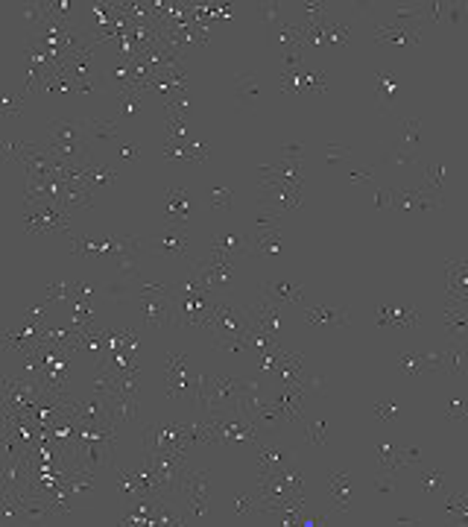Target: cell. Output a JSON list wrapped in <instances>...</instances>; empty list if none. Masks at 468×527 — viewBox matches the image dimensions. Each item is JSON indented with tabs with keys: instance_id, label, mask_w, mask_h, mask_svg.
I'll return each mask as SVG.
<instances>
[{
	"instance_id": "cell-1",
	"label": "cell",
	"mask_w": 468,
	"mask_h": 527,
	"mask_svg": "<svg viewBox=\"0 0 468 527\" xmlns=\"http://www.w3.org/2000/svg\"><path fill=\"white\" fill-rule=\"evenodd\" d=\"M211 290L199 282L196 275H191L188 282L173 285L170 305H173V325L176 328H196V331H211V314H214Z\"/></svg>"
},
{
	"instance_id": "cell-2",
	"label": "cell",
	"mask_w": 468,
	"mask_h": 527,
	"mask_svg": "<svg viewBox=\"0 0 468 527\" xmlns=\"http://www.w3.org/2000/svg\"><path fill=\"white\" fill-rule=\"evenodd\" d=\"M50 144L64 164H85V121H50Z\"/></svg>"
},
{
	"instance_id": "cell-3",
	"label": "cell",
	"mask_w": 468,
	"mask_h": 527,
	"mask_svg": "<svg viewBox=\"0 0 468 527\" xmlns=\"http://www.w3.org/2000/svg\"><path fill=\"white\" fill-rule=\"evenodd\" d=\"M252 322H249L246 308H238L231 302L216 299L214 302V314H211V340L216 337H246Z\"/></svg>"
},
{
	"instance_id": "cell-4",
	"label": "cell",
	"mask_w": 468,
	"mask_h": 527,
	"mask_svg": "<svg viewBox=\"0 0 468 527\" xmlns=\"http://www.w3.org/2000/svg\"><path fill=\"white\" fill-rule=\"evenodd\" d=\"M261 205H270L275 214H290L302 205V188L290 185V182H275V179H263L261 176Z\"/></svg>"
},
{
	"instance_id": "cell-5",
	"label": "cell",
	"mask_w": 468,
	"mask_h": 527,
	"mask_svg": "<svg viewBox=\"0 0 468 527\" xmlns=\"http://www.w3.org/2000/svg\"><path fill=\"white\" fill-rule=\"evenodd\" d=\"M185 243H188V232L185 228H167L164 235H149L141 238V246L156 255H170V258H185Z\"/></svg>"
},
{
	"instance_id": "cell-6",
	"label": "cell",
	"mask_w": 468,
	"mask_h": 527,
	"mask_svg": "<svg viewBox=\"0 0 468 527\" xmlns=\"http://www.w3.org/2000/svg\"><path fill=\"white\" fill-rule=\"evenodd\" d=\"M445 273H448V302L445 305H454V308H462V302L468 299V261H454L448 258L445 261Z\"/></svg>"
},
{
	"instance_id": "cell-7",
	"label": "cell",
	"mask_w": 468,
	"mask_h": 527,
	"mask_svg": "<svg viewBox=\"0 0 468 527\" xmlns=\"http://www.w3.org/2000/svg\"><path fill=\"white\" fill-rule=\"evenodd\" d=\"M278 310H281V305H275L270 296H255L252 302L246 305V314H249V322L252 325H261V328H266L270 334H275L278 331V322H281V317H278Z\"/></svg>"
},
{
	"instance_id": "cell-8",
	"label": "cell",
	"mask_w": 468,
	"mask_h": 527,
	"mask_svg": "<svg viewBox=\"0 0 468 527\" xmlns=\"http://www.w3.org/2000/svg\"><path fill=\"white\" fill-rule=\"evenodd\" d=\"M433 193L430 188H415V191H392V205L404 208V211H439L442 200L439 196H427Z\"/></svg>"
},
{
	"instance_id": "cell-9",
	"label": "cell",
	"mask_w": 468,
	"mask_h": 527,
	"mask_svg": "<svg viewBox=\"0 0 468 527\" xmlns=\"http://www.w3.org/2000/svg\"><path fill=\"white\" fill-rule=\"evenodd\" d=\"M249 249H252V235H246V232H220L211 243V252L223 255L228 261L246 255Z\"/></svg>"
},
{
	"instance_id": "cell-10",
	"label": "cell",
	"mask_w": 468,
	"mask_h": 527,
	"mask_svg": "<svg viewBox=\"0 0 468 527\" xmlns=\"http://www.w3.org/2000/svg\"><path fill=\"white\" fill-rule=\"evenodd\" d=\"M141 308H144V322L149 328H161L164 322L173 320L170 296H141Z\"/></svg>"
},
{
	"instance_id": "cell-11",
	"label": "cell",
	"mask_w": 468,
	"mask_h": 527,
	"mask_svg": "<svg viewBox=\"0 0 468 527\" xmlns=\"http://www.w3.org/2000/svg\"><path fill=\"white\" fill-rule=\"evenodd\" d=\"M109 422H111V427L135 425L138 422V399H132V395H111L109 399Z\"/></svg>"
},
{
	"instance_id": "cell-12",
	"label": "cell",
	"mask_w": 468,
	"mask_h": 527,
	"mask_svg": "<svg viewBox=\"0 0 468 527\" xmlns=\"http://www.w3.org/2000/svg\"><path fill=\"white\" fill-rule=\"evenodd\" d=\"M94 205V191L85 182H68L64 179V191H62V211L71 217V211L76 208H91Z\"/></svg>"
},
{
	"instance_id": "cell-13",
	"label": "cell",
	"mask_w": 468,
	"mask_h": 527,
	"mask_svg": "<svg viewBox=\"0 0 468 527\" xmlns=\"http://www.w3.org/2000/svg\"><path fill=\"white\" fill-rule=\"evenodd\" d=\"M261 176H263V179H275V182H290V185L302 188V161H287V158H281V161H275V164H263Z\"/></svg>"
},
{
	"instance_id": "cell-14",
	"label": "cell",
	"mask_w": 468,
	"mask_h": 527,
	"mask_svg": "<svg viewBox=\"0 0 468 527\" xmlns=\"http://www.w3.org/2000/svg\"><path fill=\"white\" fill-rule=\"evenodd\" d=\"M419 322L413 305H383L380 308V325L383 328H413Z\"/></svg>"
},
{
	"instance_id": "cell-15",
	"label": "cell",
	"mask_w": 468,
	"mask_h": 527,
	"mask_svg": "<svg viewBox=\"0 0 468 527\" xmlns=\"http://www.w3.org/2000/svg\"><path fill=\"white\" fill-rule=\"evenodd\" d=\"M255 454H258V469H261V474H266V472H278V469H284V466H290V457H287V451L284 449H278V446H266V442H255Z\"/></svg>"
},
{
	"instance_id": "cell-16",
	"label": "cell",
	"mask_w": 468,
	"mask_h": 527,
	"mask_svg": "<svg viewBox=\"0 0 468 527\" xmlns=\"http://www.w3.org/2000/svg\"><path fill=\"white\" fill-rule=\"evenodd\" d=\"M263 296H270L275 305H296L302 302V285L298 282H263Z\"/></svg>"
},
{
	"instance_id": "cell-17",
	"label": "cell",
	"mask_w": 468,
	"mask_h": 527,
	"mask_svg": "<svg viewBox=\"0 0 468 527\" xmlns=\"http://www.w3.org/2000/svg\"><path fill=\"white\" fill-rule=\"evenodd\" d=\"M465 345L462 343H454L450 349H445V352H436V369H442L445 375H450V378H462L465 375Z\"/></svg>"
},
{
	"instance_id": "cell-18",
	"label": "cell",
	"mask_w": 468,
	"mask_h": 527,
	"mask_svg": "<svg viewBox=\"0 0 468 527\" xmlns=\"http://www.w3.org/2000/svg\"><path fill=\"white\" fill-rule=\"evenodd\" d=\"M305 320L313 328H337L348 322L345 308H305Z\"/></svg>"
},
{
	"instance_id": "cell-19",
	"label": "cell",
	"mask_w": 468,
	"mask_h": 527,
	"mask_svg": "<svg viewBox=\"0 0 468 527\" xmlns=\"http://www.w3.org/2000/svg\"><path fill=\"white\" fill-rule=\"evenodd\" d=\"M199 381H202V375H185V378H179V381H170L167 384V395H170V399H185L196 407Z\"/></svg>"
},
{
	"instance_id": "cell-20",
	"label": "cell",
	"mask_w": 468,
	"mask_h": 527,
	"mask_svg": "<svg viewBox=\"0 0 468 527\" xmlns=\"http://www.w3.org/2000/svg\"><path fill=\"white\" fill-rule=\"evenodd\" d=\"M167 208H170V226L185 228L188 220V193L181 188H167Z\"/></svg>"
},
{
	"instance_id": "cell-21",
	"label": "cell",
	"mask_w": 468,
	"mask_h": 527,
	"mask_svg": "<svg viewBox=\"0 0 468 527\" xmlns=\"http://www.w3.org/2000/svg\"><path fill=\"white\" fill-rule=\"evenodd\" d=\"M328 486H331V498L337 504L340 513H348V492H351V477L348 472H331L328 474Z\"/></svg>"
},
{
	"instance_id": "cell-22",
	"label": "cell",
	"mask_w": 468,
	"mask_h": 527,
	"mask_svg": "<svg viewBox=\"0 0 468 527\" xmlns=\"http://www.w3.org/2000/svg\"><path fill=\"white\" fill-rule=\"evenodd\" d=\"M398 367L404 369L407 378L422 375V369H436V355H422V352H404L398 357Z\"/></svg>"
},
{
	"instance_id": "cell-23",
	"label": "cell",
	"mask_w": 468,
	"mask_h": 527,
	"mask_svg": "<svg viewBox=\"0 0 468 527\" xmlns=\"http://www.w3.org/2000/svg\"><path fill=\"white\" fill-rule=\"evenodd\" d=\"M117 170L109 167V164H85V185L97 193V191H106L114 185Z\"/></svg>"
},
{
	"instance_id": "cell-24",
	"label": "cell",
	"mask_w": 468,
	"mask_h": 527,
	"mask_svg": "<svg viewBox=\"0 0 468 527\" xmlns=\"http://www.w3.org/2000/svg\"><path fill=\"white\" fill-rule=\"evenodd\" d=\"M278 249H281V232H278V228H263V232L252 235V249H249V252L275 255Z\"/></svg>"
},
{
	"instance_id": "cell-25",
	"label": "cell",
	"mask_w": 468,
	"mask_h": 527,
	"mask_svg": "<svg viewBox=\"0 0 468 527\" xmlns=\"http://www.w3.org/2000/svg\"><path fill=\"white\" fill-rule=\"evenodd\" d=\"M234 91H238V100L243 106H255V97H258V82H255V74L246 71L240 76H234Z\"/></svg>"
},
{
	"instance_id": "cell-26",
	"label": "cell",
	"mask_w": 468,
	"mask_h": 527,
	"mask_svg": "<svg viewBox=\"0 0 468 527\" xmlns=\"http://www.w3.org/2000/svg\"><path fill=\"white\" fill-rule=\"evenodd\" d=\"M103 293L109 296V299H129L132 293H135V278H123V275H117V278H109V282L103 285Z\"/></svg>"
},
{
	"instance_id": "cell-27",
	"label": "cell",
	"mask_w": 468,
	"mask_h": 527,
	"mask_svg": "<svg viewBox=\"0 0 468 527\" xmlns=\"http://www.w3.org/2000/svg\"><path fill=\"white\" fill-rule=\"evenodd\" d=\"M422 144V121L419 118H407L401 123V146H407V150H419Z\"/></svg>"
},
{
	"instance_id": "cell-28",
	"label": "cell",
	"mask_w": 468,
	"mask_h": 527,
	"mask_svg": "<svg viewBox=\"0 0 468 527\" xmlns=\"http://www.w3.org/2000/svg\"><path fill=\"white\" fill-rule=\"evenodd\" d=\"M445 325H448V334H450V337H462L468 320H465V314H462L460 308L445 305Z\"/></svg>"
},
{
	"instance_id": "cell-29",
	"label": "cell",
	"mask_w": 468,
	"mask_h": 527,
	"mask_svg": "<svg viewBox=\"0 0 468 527\" xmlns=\"http://www.w3.org/2000/svg\"><path fill=\"white\" fill-rule=\"evenodd\" d=\"M85 132L94 138L111 141V138H117V121H85Z\"/></svg>"
},
{
	"instance_id": "cell-30",
	"label": "cell",
	"mask_w": 468,
	"mask_h": 527,
	"mask_svg": "<svg viewBox=\"0 0 468 527\" xmlns=\"http://www.w3.org/2000/svg\"><path fill=\"white\" fill-rule=\"evenodd\" d=\"M185 375H188L185 355L170 352V355H167V384H170V381H179V378H185Z\"/></svg>"
},
{
	"instance_id": "cell-31",
	"label": "cell",
	"mask_w": 468,
	"mask_h": 527,
	"mask_svg": "<svg viewBox=\"0 0 468 527\" xmlns=\"http://www.w3.org/2000/svg\"><path fill=\"white\" fill-rule=\"evenodd\" d=\"M422 492H425V495H442V492H445L442 472H436V469L422 472Z\"/></svg>"
},
{
	"instance_id": "cell-32",
	"label": "cell",
	"mask_w": 468,
	"mask_h": 527,
	"mask_svg": "<svg viewBox=\"0 0 468 527\" xmlns=\"http://www.w3.org/2000/svg\"><path fill=\"white\" fill-rule=\"evenodd\" d=\"M387 161L390 164H419L422 158H419V153H415V150H407V146L395 144V146H390V150H387Z\"/></svg>"
},
{
	"instance_id": "cell-33",
	"label": "cell",
	"mask_w": 468,
	"mask_h": 527,
	"mask_svg": "<svg viewBox=\"0 0 468 527\" xmlns=\"http://www.w3.org/2000/svg\"><path fill=\"white\" fill-rule=\"evenodd\" d=\"M378 460H380V472H398L395 469V451L398 446H392V442H378Z\"/></svg>"
},
{
	"instance_id": "cell-34",
	"label": "cell",
	"mask_w": 468,
	"mask_h": 527,
	"mask_svg": "<svg viewBox=\"0 0 468 527\" xmlns=\"http://www.w3.org/2000/svg\"><path fill=\"white\" fill-rule=\"evenodd\" d=\"M141 94H144V88H126V91H121V118H126V114H132V111L141 106Z\"/></svg>"
},
{
	"instance_id": "cell-35",
	"label": "cell",
	"mask_w": 468,
	"mask_h": 527,
	"mask_svg": "<svg viewBox=\"0 0 468 527\" xmlns=\"http://www.w3.org/2000/svg\"><path fill=\"white\" fill-rule=\"evenodd\" d=\"M234 513H238L240 519H246L249 513H261V495L252 498V495H238V501H234Z\"/></svg>"
},
{
	"instance_id": "cell-36",
	"label": "cell",
	"mask_w": 468,
	"mask_h": 527,
	"mask_svg": "<svg viewBox=\"0 0 468 527\" xmlns=\"http://www.w3.org/2000/svg\"><path fill=\"white\" fill-rule=\"evenodd\" d=\"M422 463V451L415 446H407V449H398L395 451V469H404V466H415Z\"/></svg>"
},
{
	"instance_id": "cell-37",
	"label": "cell",
	"mask_w": 468,
	"mask_h": 527,
	"mask_svg": "<svg viewBox=\"0 0 468 527\" xmlns=\"http://www.w3.org/2000/svg\"><path fill=\"white\" fill-rule=\"evenodd\" d=\"M345 39H348V27L345 24H325V44L343 47Z\"/></svg>"
},
{
	"instance_id": "cell-38",
	"label": "cell",
	"mask_w": 468,
	"mask_h": 527,
	"mask_svg": "<svg viewBox=\"0 0 468 527\" xmlns=\"http://www.w3.org/2000/svg\"><path fill=\"white\" fill-rule=\"evenodd\" d=\"M231 188L228 185H216L211 188V205L214 208H220V211H231Z\"/></svg>"
},
{
	"instance_id": "cell-39",
	"label": "cell",
	"mask_w": 468,
	"mask_h": 527,
	"mask_svg": "<svg viewBox=\"0 0 468 527\" xmlns=\"http://www.w3.org/2000/svg\"><path fill=\"white\" fill-rule=\"evenodd\" d=\"M375 79H378L380 103H383V106H390V97H392V91H395V79H392V74H390V71H380Z\"/></svg>"
},
{
	"instance_id": "cell-40",
	"label": "cell",
	"mask_w": 468,
	"mask_h": 527,
	"mask_svg": "<svg viewBox=\"0 0 468 527\" xmlns=\"http://www.w3.org/2000/svg\"><path fill=\"white\" fill-rule=\"evenodd\" d=\"M24 144L27 141H15L12 135H4V138H0V153H4V158H21Z\"/></svg>"
},
{
	"instance_id": "cell-41",
	"label": "cell",
	"mask_w": 468,
	"mask_h": 527,
	"mask_svg": "<svg viewBox=\"0 0 468 527\" xmlns=\"http://www.w3.org/2000/svg\"><path fill=\"white\" fill-rule=\"evenodd\" d=\"M214 343L226 352H252L249 349V337H216Z\"/></svg>"
},
{
	"instance_id": "cell-42",
	"label": "cell",
	"mask_w": 468,
	"mask_h": 527,
	"mask_svg": "<svg viewBox=\"0 0 468 527\" xmlns=\"http://www.w3.org/2000/svg\"><path fill=\"white\" fill-rule=\"evenodd\" d=\"M302 50H305V47H290V50H281V68L284 71H298V64H302Z\"/></svg>"
},
{
	"instance_id": "cell-43",
	"label": "cell",
	"mask_w": 468,
	"mask_h": 527,
	"mask_svg": "<svg viewBox=\"0 0 468 527\" xmlns=\"http://www.w3.org/2000/svg\"><path fill=\"white\" fill-rule=\"evenodd\" d=\"M442 173H445V167L439 161H427V188L433 191V193H439L442 191Z\"/></svg>"
},
{
	"instance_id": "cell-44",
	"label": "cell",
	"mask_w": 468,
	"mask_h": 527,
	"mask_svg": "<svg viewBox=\"0 0 468 527\" xmlns=\"http://www.w3.org/2000/svg\"><path fill=\"white\" fill-rule=\"evenodd\" d=\"M325 158L331 164H343V161L351 158V150H348V146H340V144H328L325 146Z\"/></svg>"
},
{
	"instance_id": "cell-45",
	"label": "cell",
	"mask_w": 468,
	"mask_h": 527,
	"mask_svg": "<svg viewBox=\"0 0 468 527\" xmlns=\"http://www.w3.org/2000/svg\"><path fill=\"white\" fill-rule=\"evenodd\" d=\"M308 442H313V446H325V419H316L308 431H305Z\"/></svg>"
},
{
	"instance_id": "cell-46",
	"label": "cell",
	"mask_w": 468,
	"mask_h": 527,
	"mask_svg": "<svg viewBox=\"0 0 468 527\" xmlns=\"http://www.w3.org/2000/svg\"><path fill=\"white\" fill-rule=\"evenodd\" d=\"M375 489L383 492V495H390V492L395 489V472H380L375 477Z\"/></svg>"
},
{
	"instance_id": "cell-47",
	"label": "cell",
	"mask_w": 468,
	"mask_h": 527,
	"mask_svg": "<svg viewBox=\"0 0 468 527\" xmlns=\"http://www.w3.org/2000/svg\"><path fill=\"white\" fill-rule=\"evenodd\" d=\"M71 285H64V282H53V285H47V299H71Z\"/></svg>"
},
{
	"instance_id": "cell-48",
	"label": "cell",
	"mask_w": 468,
	"mask_h": 527,
	"mask_svg": "<svg viewBox=\"0 0 468 527\" xmlns=\"http://www.w3.org/2000/svg\"><path fill=\"white\" fill-rule=\"evenodd\" d=\"M281 158H287V161H302L305 158V146L302 144H284L281 146Z\"/></svg>"
},
{
	"instance_id": "cell-49",
	"label": "cell",
	"mask_w": 468,
	"mask_h": 527,
	"mask_svg": "<svg viewBox=\"0 0 468 527\" xmlns=\"http://www.w3.org/2000/svg\"><path fill=\"white\" fill-rule=\"evenodd\" d=\"M0 111H4V118H12V114H18V111H21V97H18V94H6Z\"/></svg>"
},
{
	"instance_id": "cell-50",
	"label": "cell",
	"mask_w": 468,
	"mask_h": 527,
	"mask_svg": "<svg viewBox=\"0 0 468 527\" xmlns=\"http://www.w3.org/2000/svg\"><path fill=\"white\" fill-rule=\"evenodd\" d=\"M395 410H398V404H395L392 399H383V402L375 404V413L383 416V419H392V416H395Z\"/></svg>"
},
{
	"instance_id": "cell-51",
	"label": "cell",
	"mask_w": 468,
	"mask_h": 527,
	"mask_svg": "<svg viewBox=\"0 0 468 527\" xmlns=\"http://www.w3.org/2000/svg\"><path fill=\"white\" fill-rule=\"evenodd\" d=\"M465 402L462 399H457V402H450V407H448V419H462L465 416Z\"/></svg>"
},
{
	"instance_id": "cell-52",
	"label": "cell",
	"mask_w": 468,
	"mask_h": 527,
	"mask_svg": "<svg viewBox=\"0 0 468 527\" xmlns=\"http://www.w3.org/2000/svg\"><path fill=\"white\" fill-rule=\"evenodd\" d=\"M392 205V191L390 188H380L378 191V211H387Z\"/></svg>"
},
{
	"instance_id": "cell-53",
	"label": "cell",
	"mask_w": 468,
	"mask_h": 527,
	"mask_svg": "<svg viewBox=\"0 0 468 527\" xmlns=\"http://www.w3.org/2000/svg\"><path fill=\"white\" fill-rule=\"evenodd\" d=\"M305 9L313 21H325V6L322 4H305Z\"/></svg>"
},
{
	"instance_id": "cell-54",
	"label": "cell",
	"mask_w": 468,
	"mask_h": 527,
	"mask_svg": "<svg viewBox=\"0 0 468 527\" xmlns=\"http://www.w3.org/2000/svg\"><path fill=\"white\" fill-rule=\"evenodd\" d=\"M135 156H138V146L132 144V141L121 146V158H126V161H129V158H135Z\"/></svg>"
},
{
	"instance_id": "cell-55",
	"label": "cell",
	"mask_w": 468,
	"mask_h": 527,
	"mask_svg": "<svg viewBox=\"0 0 468 527\" xmlns=\"http://www.w3.org/2000/svg\"><path fill=\"white\" fill-rule=\"evenodd\" d=\"M351 182H369L372 179V170H360V173H348Z\"/></svg>"
},
{
	"instance_id": "cell-56",
	"label": "cell",
	"mask_w": 468,
	"mask_h": 527,
	"mask_svg": "<svg viewBox=\"0 0 468 527\" xmlns=\"http://www.w3.org/2000/svg\"><path fill=\"white\" fill-rule=\"evenodd\" d=\"M398 524H419V521H415L413 516H398Z\"/></svg>"
},
{
	"instance_id": "cell-57",
	"label": "cell",
	"mask_w": 468,
	"mask_h": 527,
	"mask_svg": "<svg viewBox=\"0 0 468 527\" xmlns=\"http://www.w3.org/2000/svg\"><path fill=\"white\" fill-rule=\"evenodd\" d=\"M465 226H468V220H465Z\"/></svg>"
}]
</instances>
